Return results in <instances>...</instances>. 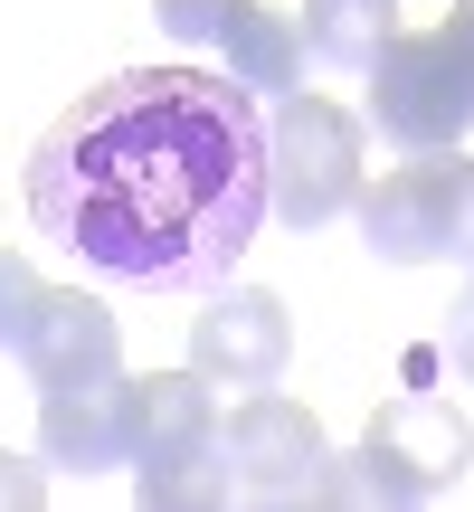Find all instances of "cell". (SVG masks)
I'll return each mask as SVG.
<instances>
[{"label": "cell", "mask_w": 474, "mask_h": 512, "mask_svg": "<svg viewBox=\"0 0 474 512\" xmlns=\"http://www.w3.org/2000/svg\"><path fill=\"white\" fill-rule=\"evenodd\" d=\"M29 219L143 294H219L266 219V114L209 67H124L29 143Z\"/></svg>", "instance_id": "cell-1"}, {"label": "cell", "mask_w": 474, "mask_h": 512, "mask_svg": "<svg viewBox=\"0 0 474 512\" xmlns=\"http://www.w3.org/2000/svg\"><path fill=\"white\" fill-rule=\"evenodd\" d=\"M465 465H474V427L446 399H389V408H370L351 456H323L304 503H323V512H437V494Z\"/></svg>", "instance_id": "cell-2"}, {"label": "cell", "mask_w": 474, "mask_h": 512, "mask_svg": "<svg viewBox=\"0 0 474 512\" xmlns=\"http://www.w3.org/2000/svg\"><path fill=\"white\" fill-rule=\"evenodd\" d=\"M361 143L370 124L351 105H332V95L294 86L266 105V219L285 228H332L351 200H361Z\"/></svg>", "instance_id": "cell-3"}, {"label": "cell", "mask_w": 474, "mask_h": 512, "mask_svg": "<svg viewBox=\"0 0 474 512\" xmlns=\"http://www.w3.org/2000/svg\"><path fill=\"white\" fill-rule=\"evenodd\" d=\"M351 219H361L370 256H389V266H427V256L474 266V162L465 152H408L399 171L361 181Z\"/></svg>", "instance_id": "cell-4"}, {"label": "cell", "mask_w": 474, "mask_h": 512, "mask_svg": "<svg viewBox=\"0 0 474 512\" xmlns=\"http://www.w3.org/2000/svg\"><path fill=\"white\" fill-rule=\"evenodd\" d=\"M361 124H380V143L399 152H456L474 133V67L456 57L446 29H399L370 57V105Z\"/></svg>", "instance_id": "cell-5"}, {"label": "cell", "mask_w": 474, "mask_h": 512, "mask_svg": "<svg viewBox=\"0 0 474 512\" xmlns=\"http://www.w3.org/2000/svg\"><path fill=\"white\" fill-rule=\"evenodd\" d=\"M219 456H228L237 494H256V503H304L332 446H323V418H313L304 399L247 389V408H228V418H219Z\"/></svg>", "instance_id": "cell-6"}, {"label": "cell", "mask_w": 474, "mask_h": 512, "mask_svg": "<svg viewBox=\"0 0 474 512\" xmlns=\"http://www.w3.org/2000/svg\"><path fill=\"white\" fill-rule=\"evenodd\" d=\"M294 361V313L266 285H219L190 323V370L209 389H275Z\"/></svg>", "instance_id": "cell-7"}, {"label": "cell", "mask_w": 474, "mask_h": 512, "mask_svg": "<svg viewBox=\"0 0 474 512\" xmlns=\"http://www.w3.org/2000/svg\"><path fill=\"white\" fill-rule=\"evenodd\" d=\"M38 465H57V475H114V465H133V380L124 370L38 399Z\"/></svg>", "instance_id": "cell-8"}, {"label": "cell", "mask_w": 474, "mask_h": 512, "mask_svg": "<svg viewBox=\"0 0 474 512\" xmlns=\"http://www.w3.org/2000/svg\"><path fill=\"white\" fill-rule=\"evenodd\" d=\"M114 351H124L114 313L95 304V294H76V285H48L10 361L29 370V380H38V399H48V389H76V380H105V370H124Z\"/></svg>", "instance_id": "cell-9"}, {"label": "cell", "mask_w": 474, "mask_h": 512, "mask_svg": "<svg viewBox=\"0 0 474 512\" xmlns=\"http://www.w3.org/2000/svg\"><path fill=\"white\" fill-rule=\"evenodd\" d=\"M219 389L200 370H152L133 380V465L143 456H181V446H219Z\"/></svg>", "instance_id": "cell-10"}, {"label": "cell", "mask_w": 474, "mask_h": 512, "mask_svg": "<svg viewBox=\"0 0 474 512\" xmlns=\"http://www.w3.org/2000/svg\"><path fill=\"white\" fill-rule=\"evenodd\" d=\"M304 48L323 57V67H342V76H370V57L399 38V0H304Z\"/></svg>", "instance_id": "cell-11"}, {"label": "cell", "mask_w": 474, "mask_h": 512, "mask_svg": "<svg viewBox=\"0 0 474 512\" xmlns=\"http://www.w3.org/2000/svg\"><path fill=\"white\" fill-rule=\"evenodd\" d=\"M219 48H228V86H247V95H294L304 86V29L285 10H266V0L237 19Z\"/></svg>", "instance_id": "cell-12"}, {"label": "cell", "mask_w": 474, "mask_h": 512, "mask_svg": "<svg viewBox=\"0 0 474 512\" xmlns=\"http://www.w3.org/2000/svg\"><path fill=\"white\" fill-rule=\"evenodd\" d=\"M237 475L219 446H181V456H143L133 465V512H228Z\"/></svg>", "instance_id": "cell-13"}, {"label": "cell", "mask_w": 474, "mask_h": 512, "mask_svg": "<svg viewBox=\"0 0 474 512\" xmlns=\"http://www.w3.org/2000/svg\"><path fill=\"white\" fill-rule=\"evenodd\" d=\"M152 10H162V29H171V38H209V48H219V38L256 10V0H152Z\"/></svg>", "instance_id": "cell-14"}, {"label": "cell", "mask_w": 474, "mask_h": 512, "mask_svg": "<svg viewBox=\"0 0 474 512\" xmlns=\"http://www.w3.org/2000/svg\"><path fill=\"white\" fill-rule=\"evenodd\" d=\"M38 294H48V285H38V266L0 247V351H19V332H29V313H38Z\"/></svg>", "instance_id": "cell-15"}, {"label": "cell", "mask_w": 474, "mask_h": 512, "mask_svg": "<svg viewBox=\"0 0 474 512\" xmlns=\"http://www.w3.org/2000/svg\"><path fill=\"white\" fill-rule=\"evenodd\" d=\"M0 512H48V484H38V465H29V456H10V446H0Z\"/></svg>", "instance_id": "cell-16"}, {"label": "cell", "mask_w": 474, "mask_h": 512, "mask_svg": "<svg viewBox=\"0 0 474 512\" xmlns=\"http://www.w3.org/2000/svg\"><path fill=\"white\" fill-rule=\"evenodd\" d=\"M446 361L474 380V275H465V294H456V313H446Z\"/></svg>", "instance_id": "cell-17"}, {"label": "cell", "mask_w": 474, "mask_h": 512, "mask_svg": "<svg viewBox=\"0 0 474 512\" xmlns=\"http://www.w3.org/2000/svg\"><path fill=\"white\" fill-rule=\"evenodd\" d=\"M446 38H456V57L474 67V0H456V10H446Z\"/></svg>", "instance_id": "cell-18"}, {"label": "cell", "mask_w": 474, "mask_h": 512, "mask_svg": "<svg viewBox=\"0 0 474 512\" xmlns=\"http://www.w3.org/2000/svg\"><path fill=\"white\" fill-rule=\"evenodd\" d=\"M256 512H323V503H256Z\"/></svg>", "instance_id": "cell-19"}]
</instances>
